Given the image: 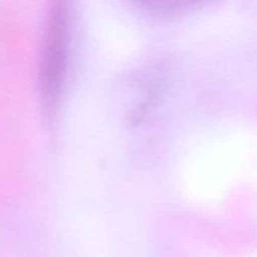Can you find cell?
<instances>
[{
  "mask_svg": "<svg viewBox=\"0 0 257 257\" xmlns=\"http://www.w3.org/2000/svg\"><path fill=\"white\" fill-rule=\"evenodd\" d=\"M72 15L65 2H55L48 12L43 37L39 88L44 109L55 112L64 93L69 64Z\"/></svg>",
  "mask_w": 257,
  "mask_h": 257,
  "instance_id": "obj_1",
  "label": "cell"
},
{
  "mask_svg": "<svg viewBox=\"0 0 257 257\" xmlns=\"http://www.w3.org/2000/svg\"><path fill=\"white\" fill-rule=\"evenodd\" d=\"M141 8H145L146 10L151 13H155L158 15H177L181 13H187L188 10L195 9L196 7H200V3H141Z\"/></svg>",
  "mask_w": 257,
  "mask_h": 257,
  "instance_id": "obj_2",
  "label": "cell"
}]
</instances>
